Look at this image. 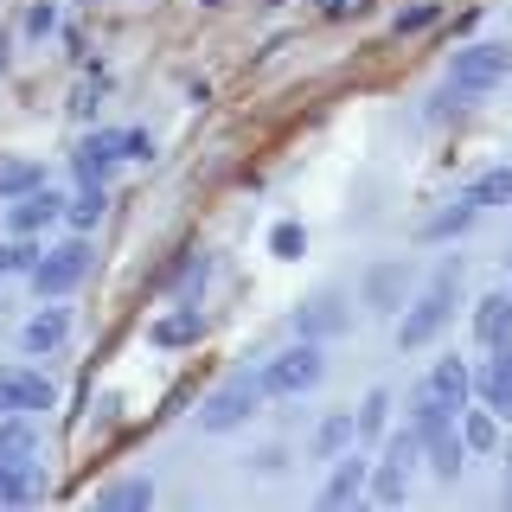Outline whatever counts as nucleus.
I'll return each mask as SVG.
<instances>
[{"instance_id":"nucleus-1","label":"nucleus","mask_w":512,"mask_h":512,"mask_svg":"<svg viewBox=\"0 0 512 512\" xmlns=\"http://www.w3.org/2000/svg\"><path fill=\"white\" fill-rule=\"evenodd\" d=\"M455 308H461V263H442L436 282H429L423 295L410 301V314L397 320V346H404V352L410 346H429L448 320H455Z\"/></svg>"},{"instance_id":"nucleus-2","label":"nucleus","mask_w":512,"mask_h":512,"mask_svg":"<svg viewBox=\"0 0 512 512\" xmlns=\"http://www.w3.org/2000/svg\"><path fill=\"white\" fill-rule=\"evenodd\" d=\"M506 77H512V45L506 39L461 45V52L448 58V84H455L461 96H487V90H500Z\"/></svg>"},{"instance_id":"nucleus-3","label":"nucleus","mask_w":512,"mask_h":512,"mask_svg":"<svg viewBox=\"0 0 512 512\" xmlns=\"http://www.w3.org/2000/svg\"><path fill=\"white\" fill-rule=\"evenodd\" d=\"M320 372H327L320 346H314V340H301V346L276 352V359H269L256 378H263V397H301V391H314V384H320Z\"/></svg>"},{"instance_id":"nucleus-4","label":"nucleus","mask_w":512,"mask_h":512,"mask_svg":"<svg viewBox=\"0 0 512 512\" xmlns=\"http://www.w3.org/2000/svg\"><path fill=\"white\" fill-rule=\"evenodd\" d=\"M256 404H263V378H231V384H218V391L205 397L192 423H199L205 436H224V429L250 423V416H256Z\"/></svg>"},{"instance_id":"nucleus-5","label":"nucleus","mask_w":512,"mask_h":512,"mask_svg":"<svg viewBox=\"0 0 512 512\" xmlns=\"http://www.w3.org/2000/svg\"><path fill=\"white\" fill-rule=\"evenodd\" d=\"M84 276H90V244H58L52 256H39V263H32V288H39L45 301L71 295Z\"/></svg>"},{"instance_id":"nucleus-6","label":"nucleus","mask_w":512,"mask_h":512,"mask_svg":"<svg viewBox=\"0 0 512 512\" xmlns=\"http://www.w3.org/2000/svg\"><path fill=\"white\" fill-rule=\"evenodd\" d=\"M416 461H423V442H416V436H391V448H384V461H378V474H372V500H384V506L404 500Z\"/></svg>"},{"instance_id":"nucleus-7","label":"nucleus","mask_w":512,"mask_h":512,"mask_svg":"<svg viewBox=\"0 0 512 512\" xmlns=\"http://www.w3.org/2000/svg\"><path fill=\"white\" fill-rule=\"evenodd\" d=\"M122 154H128V135H116V128L77 141V186H109V173L122 167Z\"/></svg>"},{"instance_id":"nucleus-8","label":"nucleus","mask_w":512,"mask_h":512,"mask_svg":"<svg viewBox=\"0 0 512 512\" xmlns=\"http://www.w3.org/2000/svg\"><path fill=\"white\" fill-rule=\"evenodd\" d=\"M474 391L493 416H512V340H493L487 346V365L474 372Z\"/></svg>"},{"instance_id":"nucleus-9","label":"nucleus","mask_w":512,"mask_h":512,"mask_svg":"<svg viewBox=\"0 0 512 512\" xmlns=\"http://www.w3.org/2000/svg\"><path fill=\"white\" fill-rule=\"evenodd\" d=\"M58 404V384L45 372H0V410H20V416H39Z\"/></svg>"},{"instance_id":"nucleus-10","label":"nucleus","mask_w":512,"mask_h":512,"mask_svg":"<svg viewBox=\"0 0 512 512\" xmlns=\"http://www.w3.org/2000/svg\"><path fill=\"white\" fill-rule=\"evenodd\" d=\"M372 493V461L365 455H340L333 461V480L320 487V506H359Z\"/></svg>"},{"instance_id":"nucleus-11","label":"nucleus","mask_w":512,"mask_h":512,"mask_svg":"<svg viewBox=\"0 0 512 512\" xmlns=\"http://www.w3.org/2000/svg\"><path fill=\"white\" fill-rule=\"evenodd\" d=\"M52 218H64V199H58L52 186H32V192H20V199H13V212H7L13 237H32V231H45Z\"/></svg>"},{"instance_id":"nucleus-12","label":"nucleus","mask_w":512,"mask_h":512,"mask_svg":"<svg viewBox=\"0 0 512 512\" xmlns=\"http://www.w3.org/2000/svg\"><path fill=\"white\" fill-rule=\"evenodd\" d=\"M423 391L436 397V404H448V410L461 416V404L474 397V372H468L461 359H436V365H429V378H423Z\"/></svg>"},{"instance_id":"nucleus-13","label":"nucleus","mask_w":512,"mask_h":512,"mask_svg":"<svg viewBox=\"0 0 512 512\" xmlns=\"http://www.w3.org/2000/svg\"><path fill=\"white\" fill-rule=\"evenodd\" d=\"M148 340H154L160 352L199 346V340H205V314H199V308H173V314H160L154 327H148Z\"/></svg>"},{"instance_id":"nucleus-14","label":"nucleus","mask_w":512,"mask_h":512,"mask_svg":"<svg viewBox=\"0 0 512 512\" xmlns=\"http://www.w3.org/2000/svg\"><path fill=\"white\" fill-rule=\"evenodd\" d=\"M64 340H71V314H64V308H45V314H32L26 327H20V346L32 352V359L64 352Z\"/></svg>"},{"instance_id":"nucleus-15","label":"nucleus","mask_w":512,"mask_h":512,"mask_svg":"<svg viewBox=\"0 0 512 512\" xmlns=\"http://www.w3.org/2000/svg\"><path fill=\"white\" fill-rule=\"evenodd\" d=\"M39 455H0V506H26L39 493Z\"/></svg>"},{"instance_id":"nucleus-16","label":"nucleus","mask_w":512,"mask_h":512,"mask_svg":"<svg viewBox=\"0 0 512 512\" xmlns=\"http://www.w3.org/2000/svg\"><path fill=\"white\" fill-rule=\"evenodd\" d=\"M423 455H429V468H436L442 480H455V474H461V461H468L461 423H448V429H436V436H423Z\"/></svg>"},{"instance_id":"nucleus-17","label":"nucleus","mask_w":512,"mask_h":512,"mask_svg":"<svg viewBox=\"0 0 512 512\" xmlns=\"http://www.w3.org/2000/svg\"><path fill=\"white\" fill-rule=\"evenodd\" d=\"M346 327V295H314L308 308H301V340H320V333H340Z\"/></svg>"},{"instance_id":"nucleus-18","label":"nucleus","mask_w":512,"mask_h":512,"mask_svg":"<svg viewBox=\"0 0 512 512\" xmlns=\"http://www.w3.org/2000/svg\"><path fill=\"white\" fill-rule=\"evenodd\" d=\"M474 340H480V346L512 340V295H480V308H474Z\"/></svg>"},{"instance_id":"nucleus-19","label":"nucleus","mask_w":512,"mask_h":512,"mask_svg":"<svg viewBox=\"0 0 512 512\" xmlns=\"http://www.w3.org/2000/svg\"><path fill=\"white\" fill-rule=\"evenodd\" d=\"M461 442H468V455H487V448H500V423H493L487 404H461Z\"/></svg>"},{"instance_id":"nucleus-20","label":"nucleus","mask_w":512,"mask_h":512,"mask_svg":"<svg viewBox=\"0 0 512 512\" xmlns=\"http://www.w3.org/2000/svg\"><path fill=\"white\" fill-rule=\"evenodd\" d=\"M461 199L474 205V212H487V205H512V167H493V173H480V180L461 192Z\"/></svg>"},{"instance_id":"nucleus-21","label":"nucleus","mask_w":512,"mask_h":512,"mask_svg":"<svg viewBox=\"0 0 512 512\" xmlns=\"http://www.w3.org/2000/svg\"><path fill=\"white\" fill-rule=\"evenodd\" d=\"M103 212H109V186H84L77 199H64V218H71L77 231H96V224H103Z\"/></svg>"},{"instance_id":"nucleus-22","label":"nucleus","mask_w":512,"mask_h":512,"mask_svg":"<svg viewBox=\"0 0 512 512\" xmlns=\"http://www.w3.org/2000/svg\"><path fill=\"white\" fill-rule=\"evenodd\" d=\"M0 455H39V429L20 410H0Z\"/></svg>"},{"instance_id":"nucleus-23","label":"nucleus","mask_w":512,"mask_h":512,"mask_svg":"<svg viewBox=\"0 0 512 512\" xmlns=\"http://www.w3.org/2000/svg\"><path fill=\"white\" fill-rule=\"evenodd\" d=\"M96 506H109V512L154 506V480H116V487H103V493H96Z\"/></svg>"},{"instance_id":"nucleus-24","label":"nucleus","mask_w":512,"mask_h":512,"mask_svg":"<svg viewBox=\"0 0 512 512\" xmlns=\"http://www.w3.org/2000/svg\"><path fill=\"white\" fill-rule=\"evenodd\" d=\"M352 436H359V423H352V416H346V410H333V416H327V423H320V429H314V448H320V455H340V448H346Z\"/></svg>"},{"instance_id":"nucleus-25","label":"nucleus","mask_w":512,"mask_h":512,"mask_svg":"<svg viewBox=\"0 0 512 512\" xmlns=\"http://www.w3.org/2000/svg\"><path fill=\"white\" fill-rule=\"evenodd\" d=\"M32 186H45L32 160H7V167H0V199H20V192H32Z\"/></svg>"},{"instance_id":"nucleus-26","label":"nucleus","mask_w":512,"mask_h":512,"mask_svg":"<svg viewBox=\"0 0 512 512\" xmlns=\"http://www.w3.org/2000/svg\"><path fill=\"white\" fill-rule=\"evenodd\" d=\"M384 416H391V391H372L352 423H359V436H384Z\"/></svg>"},{"instance_id":"nucleus-27","label":"nucleus","mask_w":512,"mask_h":512,"mask_svg":"<svg viewBox=\"0 0 512 512\" xmlns=\"http://www.w3.org/2000/svg\"><path fill=\"white\" fill-rule=\"evenodd\" d=\"M468 224H474V205H468V199H455V205H448V212L429 224L423 237H455V231H468Z\"/></svg>"},{"instance_id":"nucleus-28","label":"nucleus","mask_w":512,"mask_h":512,"mask_svg":"<svg viewBox=\"0 0 512 512\" xmlns=\"http://www.w3.org/2000/svg\"><path fill=\"white\" fill-rule=\"evenodd\" d=\"M436 20H442V7H429V0H416V7H404V13H397V32L410 39V32H429Z\"/></svg>"},{"instance_id":"nucleus-29","label":"nucleus","mask_w":512,"mask_h":512,"mask_svg":"<svg viewBox=\"0 0 512 512\" xmlns=\"http://www.w3.org/2000/svg\"><path fill=\"white\" fill-rule=\"evenodd\" d=\"M39 256L26 250V237H13V244H0V276H13V269H32Z\"/></svg>"},{"instance_id":"nucleus-30","label":"nucleus","mask_w":512,"mask_h":512,"mask_svg":"<svg viewBox=\"0 0 512 512\" xmlns=\"http://www.w3.org/2000/svg\"><path fill=\"white\" fill-rule=\"evenodd\" d=\"M52 26H58V0H39V7H32V20H26V39H45Z\"/></svg>"},{"instance_id":"nucleus-31","label":"nucleus","mask_w":512,"mask_h":512,"mask_svg":"<svg viewBox=\"0 0 512 512\" xmlns=\"http://www.w3.org/2000/svg\"><path fill=\"white\" fill-rule=\"evenodd\" d=\"M320 20H352V13H365V0H314Z\"/></svg>"},{"instance_id":"nucleus-32","label":"nucleus","mask_w":512,"mask_h":512,"mask_svg":"<svg viewBox=\"0 0 512 512\" xmlns=\"http://www.w3.org/2000/svg\"><path fill=\"white\" fill-rule=\"evenodd\" d=\"M301 244H308V237H301V224H282V231H276V250L282 256H301Z\"/></svg>"},{"instance_id":"nucleus-33","label":"nucleus","mask_w":512,"mask_h":512,"mask_svg":"<svg viewBox=\"0 0 512 512\" xmlns=\"http://www.w3.org/2000/svg\"><path fill=\"white\" fill-rule=\"evenodd\" d=\"M96 96H103V84H84V90H77V116H96Z\"/></svg>"},{"instance_id":"nucleus-34","label":"nucleus","mask_w":512,"mask_h":512,"mask_svg":"<svg viewBox=\"0 0 512 512\" xmlns=\"http://www.w3.org/2000/svg\"><path fill=\"white\" fill-rule=\"evenodd\" d=\"M7 52H13V39H7V32H0V71H7Z\"/></svg>"}]
</instances>
